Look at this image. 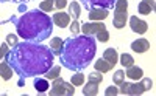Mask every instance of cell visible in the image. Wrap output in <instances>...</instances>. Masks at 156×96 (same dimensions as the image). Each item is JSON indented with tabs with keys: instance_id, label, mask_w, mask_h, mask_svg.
<instances>
[{
	"instance_id": "obj_9",
	"label": "cell",
	"mask_w": 156,
	"mask_h": 96,
	"mask_svg": "<svg viewBox=\"0 0 156 96\" xmlns=\"http://www.w3.org/2000/svg\"><path fill=\"white\" fill-rule=\"evenodd\" d=\"M129 28H131L134 33H137V34H144L148 30V25H147L145 20L139 19L137 16H131L129 17Z\"/></svg>"
},
{
	"instance_id": "obj_7",
	"label": "cell",
	"mask_w": 156,
	"mask_h": 96,
	"mask_svg": "<svg viewBox=\"0 0 156 96\" xmlns=\"http://www.w3.org/2000/svg\"><path fill=\"white\" fill-rule=\"evenodd\" d=\"M117 0H80V5H83L86 9H92V8H105L111 9L114 8Z\"/></svg>"
},
{
	"instance_id": "obj_32",
	"label": "cell",
	"mask_w": 156,
	"mask_h": 96,
	"mask_svg": "<svg viewBox=\"0 0 156 96\" xmlns=\"http://www.w3.org/2000/svg\"><path fill=\"white\" fill-rule=\"evenodd\" d=\"M9 51V45L5 42V44H2L0 45V59H3L5 56H6V53Z\"/></svg>"
},
{
	"instance_id": "obj_16",
	"label": "cell",
	"mask_w": 156,
	"mask_h": 96,
	"mask_svg": "<svg viewBox=\"0 0 156 96\" xmlns=\"http://www.w3.org/2000/svg\"><path fill=\"white\" fill-rule=\"evenodd\" d=\"M12 68H11V65L5 61V62H0V78H2L3 81H9L11 78H12Z\"/></svg>"
},
{
	"instance_id": "obj_12",
	"label": "cell",
	"mask_w": 156,
	"mask_h": 96,
	"mask_svg": "<svg viewBox=\"0 0 156 96\" xmlns=\"http://www.w3.org/2000/svg\"><path fill=\"white\" fill-rule=\"evenodd\" d=\"M154 8H156L154 0H140L137 5V11L142 16H148L150 12H154Z\"/></svg>"
},
{
	"instance_id": "obj_31",
	"label": "cell",
	"mask_w": 156,
	"mask_h": 96,
	"mask_svg": "<svg viewBox=\"0 0 156 96\" xmlns=\"http://www.w3.org/2000/svg\"><path fill=\"white\" fill-rule=\"evenodd\" d=\"M53 5H55V9L62 11L64 8L67 6V0H53Z\"/></svg>"
},
{
	"instance_id": "obj_15",
	"label": "cell",
	"mask_w": 156,
	"mask_h": 96,
	"mask_svg": "<svg viewBox=\"0 0 156 96\" xmlns=\"http://www.w3.org/2000/svg\"><path fill=\"white\" fill-rule=\"evenodd\" d=\"M103 59L114 67L117 62H119V54H117V51L114 48H106L105 51H103Z\"/></svg>"
},
{
	"instance_id": "obj_3",
	"label": "cell",
	"mask_w": 156,
	"mask_h": 96,
	"mask_svg": "<svg viewBox=\"0 0 156 96\" xmlns=\"http://www.w3.org/2000/svg\"><path fill=\"white\" fill-rule=\"evenodd\" d=\"M8 22L16 25L17 36L30 42H42L53 33V22L50 16L41 9L23 12L20 17H11Z\"/></svg>"
},
{
	"instance_id": "obj_14",
	"label": "cell",
	"mask_w": 156,
	"mask_h": 96,
	"mask_svg": "<svg viewBox=\"0 0 156 96\" xmlns=\"http://www.w3.org/2000/svg\"><path fill=\"white\" fill-rule=\"evenodd\" d=\"M142 74H144L142 68L140 67H136V65H131V67H128L126 70H125V76H128L129 79H133V81H139L142 78Z\"/></svg>"
},
{
	"instance_id": "obj_18",
	"label": "cell",
	"mask_w": 156,
	"mask_h": 96,
	"mask_svg": "<svg viewBox=\"0 0 156 96\" xmlns=\"http://www.w3.org/2000/svg\"><path fill=\"white\" fill-rule=\"evenodd\" d=\"M94 68H95V71H98V73H108V71L112 70V65L101 58L97 62H94Z\"/></svg>"
},
{
	"instance_id": "obj_19",
	"label": "cell",
	"mask_w": 156,
	"mask_h": 96,
	"mask_svg": "<svg viewBox=\"0 0 156 96\" xmlns=\"http://www.w3.org/2000/svg\"><path fill=\"white\" fill-rule=\"evenodd\" d=\"M48 79L47 78H41V76H37L36 79H34V88H36V91H39V93H44V91H47L48 90Z\"/></svg>"
},
{
	"instance_id": "obj_25",
	"label": "cell",
	"mask_w": 156,
	"mask_h": 96,
	"mask_svg": "<svg viewBox=\"0 0 156 96\" xmlns=\"http://www.w3.org/2000/svg\"><path fill=\"white\" fill-rule=\"evenodd\" d=\"M120 64L125 67V68H128V67H131V65H134V59H133V56L131 54H128V53H123L122 56H120Z\"/></svg>"
},
{
	"instance_id": "obj_29",
	"label": "cell",
	"mask_w": 156,
	"mask_h": 96,
	"mask_svg": "<svg viewBox=\"0 0 156 96\" xmlns=\"http://www.w3.org/2000/svg\"><path fill=\"white\" fill-rule=\"evenodd\" d=\"M6 44L9 45V48L14 47V45H17V44H19V37H17L16 34H12V33L8 34V36H6Z\"/></svg>"
},
{
	"instance_id": "obj_24",
	"label": "cell",
	"mask_w": 156,
	"mask_h": 96,
	"mask_svg": "<svg viewBox=\"0 0 156 96\" xmlns=\"http://www.w3.org/2000/svg\"><path fill=\"white\" fill-rule=\"evenodd\" d=\"M39 9L44 11V12H51L55 9V5H53V0H42L39 3Z\"/></svg>"
},
{
	"instance_id": "obj_20",
	"label": "cell",
	"mask_w": 156,
	"mask_h": 96,
	"mask_svg": "<svg viewBox=\"0 0 156 96\" xmlns=\"http://www.w3.org/2000/svg\"><path fill=\"white\" fill-rule=\"evenodd\" d=\"M50 50L55 56H59L61 50H62V39L61 37H53L50 40Z\"/></svg>"
},
{
	"instance_id": "obj_30",
	"label": "cell",
	"mask_w": 156,
	"mask_h": 96,
	"mask_svg": "<svg viewBox=\"0 0 156 96\" xmlns=\"http://www.w3.org/2000/svg\"><path fill=\"white\" fill-rule=\"evenodd\" d=\"M70 31H72V34L73 36H78L80 34V23H78V20H72L70 22Z\"/></svg>"
},
{
	"instance_id": "obj_4",
	"label": "cell",
	"mask_w": 156,
	"mask_h": 96,
	"mask_svg": "<svg viewBox=\"0 0 156 96\" xmlns=\"http://www.w3.org/2000/svg\"><path fill=\"white\" fill-rule=\"evenodd\" d=\"M151 87H153V81L150 78H140V81L139 82H134V84H128V82L123 81L122 84H120L119 93L120 94L136 96V94H142L144 91H148Z\"/></svg>"
},
{
	"instance_id": "obj_27",
	"label": "cell",
	"mask_w": 156,
	"mask_h": 96,
	"mask_svg": "<svg viewBox=\"0 0 156 96\" xmlns=\"http://www.w3.org/2000/svg\"><path fill=\"white\" fill-rule=\"evenodd\" d=\"M87 81H89V82H95V84H100V82L103 81V76H101V73H98V71H92V73H89Z\"/></svg>"
},
{
	"instance_id": "obj_23",
	"label": "cell",
	"mask_w": 156,
	"mask_h": 96,
	"mask_svg": "<svg viewBox=\"0 0 156 96\" xmlns=\"http://www.w3.org/2000/svg\"><path fill=\"white\" fill-rule=\"evenodd\" d=\"M70 84L78 87V85H83L84 84V74L81 71H76L75 74H72V79H70Z\"/></svg>"
},
{
	"instance_id": "obj_8",
	"label": "cell",
	"mask_w": 156,
	"mask_h": 96,
	"mask_svg": "<svg viewBox=\"0 0 156 96\" xmlns=\"http://www.w3.org/2000/svg\"><path fill=\"white\" fill-rule=\"evenodd\" d=\"M80 30L83 31V34L86 36H95L98 31L101 30H106V25L101 23V22H89V23H84L80 26Z\"/></svg>"
},
{
	"instance_id": "obj_5",
	"label": "cell",
	"mask_w": 156,
	"mask_h": 96,
	"mask_svg": "<svg viewBox=\"0 0 156 96\" xmlns=\"http://www.w3.org/2000/svg\"><path fill=\"white\" fill-rule=\"evenodd\" d=\"M112 9H114V28L122 30L128 20V2L126 0H117Z\"/></svg>"
},
{
	"instance_id": "obj_21",
	"label": "cell",
	"mask_w": 156,
	"mask_h": 96,
	"mask_svg": "<svg viewBox=\"0 0 156 96\" xmlns=\"http://www.w3.org/2000/svg\"><path fill=\"white\" fill-rule=\"evenodd\" d=\"M98 85L100 84H95V82H89L87 81V84L83 87V94L84 96H95V94H98Z\"/></svg>"
},
{
	"instance_id": "obj_11",
	"label": "cell",
	"mask_w": 156,
	"mask_h": 96,
	"mask_svg": "<svg viewBox=\"0 0 156 96\" xmlns=\"http://www.w3.org/2000/svg\"><path fill=\"white\" fill-rule=\"evenodd\" d=\"M51 22L59 28H66V26L70 25V16L69 12H55L53 17H51Z\"/></svg>"
},
{
	"instance_id": "obj_34",
	"label": "cell",
	"mask_w": 156,
	"mask_h": 96,
	"mask_svg": "<svg viewBox=\"0 0 156 96\" xmlns=\"http://www.w3.org/2000/svg\"><path fill=\"white\" fill-rule=\"evenodd\" d=\"M2 3H5V2H16V3H27L28 0H0Z\"/></svg>"
},
{
	"instance_id": "obj_1",
	"label": "cell",
	"mask_w": 156,
	"mask_h": 96,
	"mask_svg": "<svg viewBox=\"0 0 156 96\" xmlns=\"http://www.w3.org/2000/svg\"><path fill=\"white\" fill-rule=\"evenodd\" d=\"M5 61L11 65L12 71L19 78H36L42 76L53 65L55 54L50 47H45L39 42L23 40L17 45L11 47L6 53Z\"/></svg>"
},
{
	"instance_id": "obj_10",
	"label": "cell",
	"mask_w": 156,
	"mask_h": 96,
	"mask_svg": "<svg viewBox=\"0 0 156 96\" xmlns=\"http://www.w3.org/2000/svg\"><path fill=\"white\" fill-rule=\"evenodd\" d=\"M109 9H105V8H92V9H89V20L90 22H101V20H105L108 16H109Z\"/></svg>"
},
{
	"instance_id": "obj_22",
	"label": "cell",
	"mask_w": 156,
	"mask_h": 96,
	"mask_svg": "<svg viewBox=\"0 0 156 96\" xmlns=\"http://www.w3.org/2000/svg\"><path fill=\"white\" fill-rule=\"evenodd\" d=\"M61 74V65H51L48 68V71L44 74V78H47L48 81H53L55 78H58Z\"/></svg>"
},
{
	"instance_id": "obj_35",
	"label": "cell",
	"mask_w": 156,
	"mask_h": 96,
	"mask_svg": "<svg viewBox=\"0 0 156 96\" xmlns=\"http://www.w3.org/2000/svg\"><path fill=\"white\" fill-rule=\"evenodd\" d=\"M19 11H20V12H27V5L20 3V5H19Z\"/></svg>"
},
{
	"instance_id": "obj_28",
	"label": "cell",
	"mask_w": 156,
	"mask_h": 96,
	"mask_svg": "<svg viewBox=\"0 0 156 96\" xmlns=\"http://www.w3.org/2000/svg\"><path fill=\"white\" fill-rule=\"evenodd\" d=\"M95 37H97V40H100V42H108L109 40V33H108V30H101V31H98L95 34Z\"/></svg>"
},
{
	"instance_id": "obj_2",
	"label": "cell",
	"mask_w": 156,
	"mask_h": 96,
	"mask_svg": "<svg viewBox=\"0 0 156 96\" xmlns=\"http://www.w3.org/2000/svg\"><path fill=\"white\" fill-rule=\"evenodd\" d=\"M97 53V44L92 36L78 34L62 40V50L59 61L62 67L70 71H83L84 68L94 61Z\"/></svg>"
},
{
	"instance_id": "obj_26",
	"label": "cell",
	"mask_w": 156,
	"mask_h": 96,
	"mask_svg": "<svg viewBox=\"0 0 156 96\" xmlns=\"http://www.w3.org/2000/svg\"><path fill=\"white\" fill-rule=\"evenodd\" d=\"M123 81H125V71L123 70H117L114 73V76H112V82H114L115 85H120Z\"/></svg>"
},
{
	"instance_id": "obj_36",
	"label": "cell",
	"mask_w": 156,
	"mask_h": 96,
	"mask_svg": "<svg viewBox=\"0 0 156 96\" xmlns=\"http://www.w3.org/2000/svg\"><path fill=\"white\" fill-rule=\"evenodd\" d=\"M17 84H19V87H22V85H23V79H22V78H20V81L17 82Z\"/></svg>"
},
{
	"instance_id": "obj_33",
	"label": "cell",
	"mask_w": 156,
	"mask_h": 96,
	"mask_svg": "<svg viewBox=\"0 0 156 96\" xmlns=\"http://www.w3.org/2000/svg\"><path fill=\"white\" fill-rule=\"evenodd\" d=\"M105 94L106 96H115V94H119V88H117V87H108L106 90H105Z\"/></svg>"
},
{
	"instance_id": "obj_6",
	"label": "cell",
	"mask_w": 156,
	"mask_h": 96,
	"mask_svg": "<svg viewBox=\"0 0 156 96\" xmlns=\"http://www.w3.org/2000/svg\"><path fill=\"white\" fill-rule=\"evenodd\" d=\"M75 93V85H72L70 82H66L62 78H55L53 84L50 88V96H62V94H69L72 96Z\"/></svg>"
},
{
	"instance_id": "obj_13",
	"label": "cell",
	"mask_w": 156,
	"mask_h": 96,
	"mask_svg": "<svg viewBox=\"0 0 156 96\" xmlns=\"http://www.w3.org/2000/svg\"><path fill=\"white\" fill-rule=\"evenodd\" d=\"M131 50H133L134 53H137V54H142V53H145V51L150 50V42H148L147 39L140 37V39L134 40V42L131 44Z\"/></svg>"
},
{
	"instance_id": "obj_17",
	"label": "cell",
	"mask_w": 156,
	"mask_h": 96,
	"mask_svg": "<svg viewBox=\"0 0 156 96\" xmlns=\"http://www.w3.org/2000/svg\"><path fill=\"white\" fill-rule=\"evenodd\" d=\"M67 9H69V16L73 20H78V17H80V14H81V5L73 0V2L67 3Z\"/></svg>"
}]
</instances>
